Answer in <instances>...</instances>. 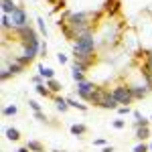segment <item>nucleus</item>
Segmentation results:
<instances>
[{"label": "nucleus", "mask_w": 152, "mask_h": 152, "mask_svg": "<svg viewBox=\"0 0 152 152\" xmlns=\"http://www.w3.org/2000/svg\"><path fill=\"white\" fill-rule=\"evenodd\" d=\"M150 122H152V116H150Z\"/></svg>", "instance_id": "obj_39"}, {"label": "nucleus", "mask_w": 152, "mask_h": 152, "mask_svg": "<svg viewBox=\"0 0 152 152\" xmlns=\"http://www.w3.org/2000/svg\"><path fill=\"white\" fill-rule=\"evenodd\" d=\"M28 107H31L33 112H43V107H41V104H39L37 99H28Z\"/></svg>", "instance_id": "obj_27"}, {"label": "nucleus", "mask_w": 152, "mask_h": 152, "mask_svg": "<svg viewBox=\"0 0 152 152\" xmlns=\"http://www.w3.org/2000/svg\"><path fill=\"white\" fill-rule=\"evenodd\" d=\"M33 114H35V118H37V120H39V122H45V124H51L45 112H33Z\"/></svg>", "instance_id": "obj_28"}, {"label": "nucleus", "mask_w": 152, "mask_h": 152, "mask_svg": "<svg viewBox=\"0 0 152 152\" xmlns=\"http://www.w3.org/2000/svg\"><path fill=\"white\" fill-rule=\"evenodd\" d=\"M128 87H130V91H132V95H134V99H144L152 91L150 87L144 83V79L138 81V83H128Z\"/></svg>", "instance_id": "obj_5"}, {"label": "nucleus", "mask_w": 152, "mask_h": 152, "mask_svg": "<svg viewBox=\"0 0 152 152\" xmlns=\"http://www.w3.org/2000/svg\"><path fill=\"white\" fill-rule=\"evenodd\" d=\"M57 61L61 63V65H65V63H69V57H67L65 53H59V55H57Z\"/></svg>", "instance_id": "obj_32"}, {"label": "nucleus", "mask_w": 152, "mask_h": 152, "mask_svg": "<svg viewBox=\"0 0 152 152\" xmlns=\"http://www.w3.org/2000/svg\"><path fill=\"white\" fill-rule=\"evenodd\" d=\"M67 104H69V107H73V110H79V112H87V105L81 104V102H77L75 97H67Z\"/></svg>", "instance_id": "obj_19"}, {"label": "nucleus", "mask_w": 152, "mask_h": 152, "mask_svg": "<svg viewBox=\"0 0 152 152\" xmlns=\"http://www.w3.org/2000/svg\"><path fill=\"white\" fill-rule=\"evenodd\" d=\"M116 112H118V114H120V116H128V114H132L134 110H132L130 105H120V107H118Z\"/></svg>", "instance_id": "obj_26"}, {"label": "nucleus", "mask_w": 152, "mask_h": 152, "mask_svg": "<svg viewBox=\"0 0 152 152\" xmlns=\"http://www.w3.org/2000/svg\"><path fill=\"white\" fill-rule=\"evenodd\" d=\"M10 20H12V26L14 28H20V26H26V24H31L28 23V12L24 10L23 6H16V10L10 14ZM12 28V31H14ZM10 31V33H12Z\"/></svg>", "instance_id": "obj_4"}, {"label": "nucleus", "mask_w": 152, "mask_h": 152, "mask_svg": "<svg viewBox=\"0 0 152 152\" xmlns=\"http://www.w3.org/2000/svg\"><path fill=\"white\" fill-rule=\"evenodd\" d=\"M112 95L118 99L120 105H130L134 102V95L130 91L128 83H118V85H114V87H112Z\"/></svg>", "instance_id": "obj_2"}, {"label": "nucleus", "mask_w": 152, "mask_h": 152, "mask_svg": "<svg viewBox=\"0 0 152 152\" xmlns=\"http://www.w3.org/2000/svg\"><path fill=\"white\" fill-rule=\"evenodd\" d=\"M16 152H31V150H28L26 146H20V148H18V150H16Z\"/></svg>", "instance_id": "obj_36"}, {"label": "nucleus", "mask_w": 152, "mask_h": 152, "mask_svg": "<svg viewBox=\"0 0 152 152\" xmlns=\"http://www.w3.org/2000/svg\"><path fill=\"white\" fill-rule=\"evenodd\" d=\"M0 24H2V33H8V31L14 28L12 26V20H10V14H2L0 16Z\"/></svg>", "instance_id": "obj_15"}, {"label": "nucleus", "mask_w": 152, "mask_h": 152, "mask_svg": "<svg viewBox=\"0 0 152 152\" xmlns=\"http://www.w3.org/2000/svg\"><path fill=\"white\" fill-rule=\"evenodd\" d=\"M10 77H12V75H10V71L6 69V67H2V71H0V79H2V81H8Z\"/></svg>", "instance_id": "obj_30"}, {"label": "nucleus", "mask_w": 152, "mask_h": 152, "mask_svg": "<svg viewBox=\"0 0 152 152\" xmlns=\"http://www.w3.org/2000/svg\"><path fill=\"white\" fill-rule=\"evenodd\" d=\"M24 146H26V148H28L31 152H45V146H43V144H41L39 140H28L26 144H24Z\"/></svg>", "instance_id": "obj_18"}, {"label": "nucleus", "mask_w": 152, "mask_h": 152, "mask_svg": "<svg viewBox=\"0 0 152 152\" xmlns=\"http://www.w3.org/2000/svg\"><path fill=\"white\" fill-rule=\"evenodd\" d=\"M134 136H136V138H138L140 142L148 140V138H150V128H148V126H144V128H136Z\"/></svg>", "instance_id": "obj_13"}, {"label": "nucleus", "mask_w": 152, "mask_h": 152, "mask_svg": "<svg viewBox=\"0 0 152 152\" xmlns=\"http://www.w3.org/2000/svg\"><path fill=\"white\" fill-rule=\"evenodd\" d=\"M99 85L95 81H89V79H85V81L81 83H75V94H77V97L79 99H83V102H89L91 99V95H94V91L97 89Z\"/></svg>", "instance_id": "obj_3"}, {"label": "nucleus", "mask_w": 152, "mask_h": 152, "mask_svg": "<svg viewBox=\"0 0 152 152\" xmlns=\"http://www.w3.org/2000/svg\"><path fill=\"white\" fill-rule=\"evenodd\" d=\"M16 114H18V107H16V105H6V107L2 110V116H4V118L16 116Z\"/></svg>", "instance_id": "obj_21"}, {"label": "nucleus", "mask_w": 152, "mask_h": 152, "mask_svg": "<svg viewBox=\"0 0 152 152\" xmlns=\"http://www.w3.org/2000/svg\"><path fill=\"white\" fill-rule=\"evenodd\" d=\"M37 26H39V33L43 37H47V24H45V18L43 16H37Z\"/></svg>", "instance_id": "obj_22"}, {"label": "nucleus", "mask_w": 152, "mask_h": 152, "mask_svg": "<svg viewBox=\"0 0 152 152\" xmlns=\"http://www.w3.org/2000/svg\"><path fill=\"white\" fill-rule=\"evenodd\" d=\"M105 91H107V89L99 85V87H97V89L94 91L91 99H89V104H94V105H97V107H99V105H102V99H104V95H105Z\"/></svg>", "instance_id": "obj_9"}, {"label": "nucleus", "mask_w": 152, "mask_h": 152, "mask_svg": "<svg viewBox=\"0 0 152 152\" xmlns=\"http://www.w3.org/2000/svg\"><path fill=\"white\" fill-rule=\"evenodd\" d=\"M53 102H55V107H57L61 114H65L69 110V104H67V97H61V95H53Z\"/></svg>", "instance_id": "obj_10"}, {"label": "nucleus", "mask_w": 152, "mask_h": 152, "mask_svg": "<svg viewBox=\"0 0 152 152\" xmlns=\"http://www.w3.org/2000/svg\"><path fill=\"white\" fill-rule=\"evenodd\" d=\"M71 77H73V81H75V83L85 81V73H81V71H71Z\"/></svg>", "instance_id": "obj_24"}, {"label": "nucleus", "mask_w": 152, "mask_h": 152, "mask_svg": "<svg viewBox=\"0 0 152 152\" xmlns=\"http://www.w3.org/2000/svg\"><path fill=\"white\" fill-rule=\"evenodd\" d=\"M69 132L73 136H83V134H87V126L85 124H71Z\"/></svg>", "instance_id": "obj_14"}, {"label": "nucleus", "mask_w": 152, "mask_h": 152, "mask_svg": "<svg viewBox=\"0 0 152 152\" xmlns=\"http://www.w3.org/2000/svg\"><path fill=\"white\" fill-rule=\"evenodd\" d=\"M102 152H114V146H112V144H107V146L102 148Z\"/></svg>", "instance_id": "obj_35"}, {"label": "nucleus", "mask_w": 152, "mask_h": 152, "mask_svg": "<svg viewBox=\"0 0 152 152\" xmlns=\"http://www.w3.org/2000/svg\"><path fill=\"white\" fill-rule=\"evenodd\" d=\"M148 146H150V150H152V142H150V144H148Z\"/></svg>", "instance_id": "obj_38"}, {"label": "nucleus", "mask_w": 152, "mask_h": 152, "mask_svg": "<svg viewBox=\"0 0 152 152\" xmlns=\"http://www.w3.org/2000/svg\"><path fill=\"white\" fill-rule=\"evenodd\" d=\"M4 134H6V138H8L10 142H18V140H20V132H18L16 128H12V126L4 130Z\"/></svg>", "instance_id": "obj_16"}, {"label": "nucleus", "mask_w": 152, "mask_h": 152, "mask_svg": "<svg viewBox=\"0 0 152 152\" xmlns=\"http://www.w3.org/2000/svg\"><path fill=\"white\" fill-rule=\"evenodd\" d=\"M53 152H65V150H61V148H55V150H53Z\"/></svg>", "instance_id": "obj_37"}, {"label": "nucleus", "mask_w": 152, "mask_h": 152, "mask_svg": "<svg viewBox=\"0 0 152 152\" xmlns=\"http://www.w3.org/2000/svg\"><path fill=\"white\" fill-rule=\"evenodd\" d=\"M91 65H94L91 61H77V59H73L71 61V71H81V73H85V71H89Z\"/></svg>", "instance_id": "obj_8"}, {"label": "nucleus", "mask_w": 152, "mask_h": 152, "mask_svg": "<svg viewBox=\"0 0 152 152\" xmlns=\"http://www.w3.org/2000/svg\"><path fill=\"white\" fill-rule=\"evenodd\" d=\"M33 83H35V85H43V83H45V79L37 73V75H33Z\"/></svg>", "instance_id": "obj_33"}, {"label": "nucleus", "mask_w": 152, "mask_h": 152, "mask_svg": "<svg viewBox=\"0 0 152 152\" xmlns=\"http://www.w3.org/2000/svg\"><path fill=\"white\" fill-rule=\"evenodd\" d=\"M45 85H47L49 89H51V94H59V91L63 89L61 81H57V79H47V81H45Z\"/></svg>", "instance_id": "obj_17"}, {"label": "nucleus", "mask_w": 152, "mask_h": 152, "mask_svg": "<svg viewBox=\"0 0 152 152\" xmlns=\"http://www.w3.org/2000/svg\"><path fill=\"white\" fill-rule=\"evenodd\" d=\"M35 91H37L39 95H41V97H53L51 89H49V87L45 85V83H43V85H35Z\"/></svg>", "instance_id": "obj_20"}, {"label": "nucleus", "mask_w": 152, "mask_h": 152, "mask_svg": "<svg viewBox=\"0 0 152 152\" xmlns=\"http://www.w3.org/2000/svg\"><path fill=\"white\" fill-rule=\"evenodd\" d=\"M47 51H49V47H47V41L43 39V41H41V55H39V57H47Z\"/></svg>", "instance_id": "obj_31"}, {"label": "nucleus", "mask_w": 152, "mask_h": 152, "mask_svg": "<svg viewBox=\"0 0 152 152\" xmlns=\"http://www.w3.org/2000/svg\"><path fill=\"white\" fill-rule=\"evenodd\" d=\"M99 107H104V110H118V107H120L118 99L112 95V91H110V89L105 91V95H104V99H102V105H99Z\"/></svg>", "instance_id": "obj_7"}, {"label": "nucleus", "mask_w": 152, "mask_h": 152, "mask_svg": "<svg viewBox=\"0 0 152 152\" xmlns=\"http://www.w3.org/2000/svg\"><path fill=\"white\" fill-rule=\"evenodd\" d=\"M150 118H138V120H134V128H144V126H150Z\"/></svg>", "instance_id": "obj_23"}, {"label": "nucleus", "mask_w": 152, "mask_h": 152, "mask_svg": "<svg viewBox=\"0 0 152 152\" xmlns=\"http://www.w3.org/2000/svg\"><path fill=\"white\" fill-rule=\"evenodd\" d=\"M0 8H2V14H12L16 10V4L14 0H0Z\"/></svg>", "instance_id": "obj_11"}, {"label": "nucleus", "mask_w": 152, "mask_h": 152, "mask_svg": "<svg viewBox=\"0 0 152 152\" xmlns=\"http://www.w3.org/2000/svg\"><path fill=\"white\" fill-rule=\"evenodd\" d=\"M39 75L47 81V79H55V69L53 67H45V65H39Z\"/></svg>", "instance_id": "obj_12"}, {"label": "nucleus", "mask_w": 152, "mask_h": 152, "mask_svg": "<svg viewBox=\"0 0 152 152\" xmlns=\"http://www.w3.org/2000/svg\"><path fill=\"white\" fill-rule=\"evenodd\" d=\"M99 47V41L94 35V31H87L75 39L73 43V59L77 61H95V51Z\"/></svg>", "instance_id": "obj_1"}, {"label": "nucleus", "mask_w": 152, "mask_h": 152, "mask_svg": "<svg viewBox=\"0 0 152 152\" xmlns=\"http://www.w3.org/2000/svg\"><path fill=\"white\" fill-rule=\"evenodd\" d=\"M138 73H140V77H142V79H144V83H146V85H148V87L152 89V67L148 65V61H144V63L140 65Z\"/></svg>", "instance_id": "obj_6"}, {"label": "nucleus", "mask_w": 152, "mask_h": 152, "mask_svg": "<svg viewBox=\"0 0 152 152\" xmlns=\"http://www.w3.org/2000/svg\"><path fill=\"white\" fill-rule=\"evenodd\" d=\"M94 144H95V146H102V148H104V146H107V140H105V138H95Z\"/></svg>", "instance_id": "obj_34"}, {"label": "nucleus", "mask_w": 152, "mask_h": 152, "mask_svg": "<svg viewBox=\"0 0 152 152\" xmlns=\"http://www.w3.org/2000/svg\"><path fill=\"white\" fill-rule=\"evenodd\" d=\"M148 150H150V146H148L146 142H140V144L134 146V152H148Z\"/></svg>", "instance_id": "obj_29"}, {"label": "nucleus", "mask_w": 152, "mask_h": 152, "mask_svg": "<svg viewBox=\"0 0 152 152\" xmlns=\"http://www.w3.org/2000/svg\"><path fill=\"white\" fill-rule=\"evenodd\" d=\"M112 126H114L116 130H124L126 128V120H124V118H116V120L112 122Z\"/></svg>", "instance_id": "obj_25"}, {"label": "nucleus", "mask_w": 152, "mask_h": 152, "mask_svg": "<svg viewBox=\"0 0 152 152\" xmlns=\"http://www.w3.org/2000/svg\"><path fill=\"white\" fill-rule=\"evenodd\" d=\"M35 2H39V0H35Z\"/></svg>", "instance_id": "obj_40"}]
</instances>
